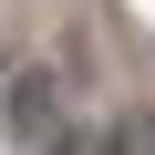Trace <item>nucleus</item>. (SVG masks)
<instances>
[{"instance_id": "f257e3e1", "label": "nucleus", "mask_w": 155, "mask_h": 155, "mask_svg": "<svg viewBox=\"0 0 155 155\" xmlns=\"http://www.w3.org/2000/svg\"><path fill=\"white\" fill-rule=\"evenodd\" d=\"M0 124H11L21 145H52V155H83V145L62 134V104H52V83H41V72H0Z\"/></svg>"}]
</instances>
